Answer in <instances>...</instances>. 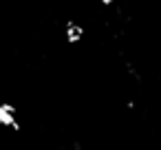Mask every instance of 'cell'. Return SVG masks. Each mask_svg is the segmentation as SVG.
<instances>
[{"mask_svg":"<svg viewBox=\"0 0 161 150\" xmlns=\"http://www.w3.org/2000/svg\"><path fill=\"white\" fill-rule=\"evenodd\" d=\"M0 126L3 128H11L14 132L20 130V121H18V108L9 102H0Z\"/></svg>","mask_w":161,"mask_h":150,"instance_id":"6da1fadb","label":"cell"},{"mask_svg":"<svg viewBox=\"0 0 161 150\" xmlns=\"http://www.w3.org/2000/svg\"><path fill=\"white\" fill-rule=\"evenodd\" d=\"M99 5H102V7H113L115 0H99Z\"/></svg>","mask_w":161,"mask_h":150,"instance_id":"3957f363","label":"cell"},{"mask_svg":"<svg viewBox=\"0 0 161 150\" xmlns=\"http://www.w3.org/2000/svg\"><path fill=\"white\" fill-rule=\"evenodd\" d=\"M84 33H86V29H84L80 22H75V20H69V22L64 25V38H66L69 44H77V42H82Z\"/></svg>","mask_w":161,"mask_h":150,"instance_id":"7a4b0ae2","label":"cell"}]
</instances>
